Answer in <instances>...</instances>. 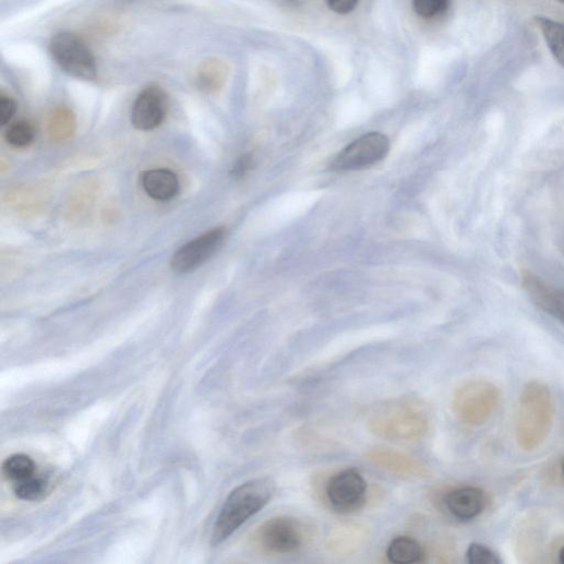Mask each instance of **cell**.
<instances>
[{"mask_svg":"<svg viewBox=\"0 0 564 564\" xmlns=\"http://www.w3.org/2000/svg\"><path fill=\"white\" fill-rule=\"evenodd\" d=\"M535 21L550 52L564 68V24L542 16L536 17Z\"/></svg>","mask_w":564,"mask_h":564,"instance_id":"obj_19","label":"cell"},{"mask_svg":"<svg viewBox=\"0 0 564 564\" xmlns=\"http://www.w3.org/2000/svg\"><path fill=\"white\" fill-rule=\"evenodd\" d=\"M17 111L16 101L7 95L0 96V125L9 124Z\"/></svg>","mask_w":564,"mask_h":564,"instance_id":"obj_25","label":"cell"},{"mask_svg":"<svg viewBox=\"0 0 564 564\" xmlns=\"http://www.w3.org/2000/svg\"><path fill=\"white\" fill-rule=\"evenodd\" d=\"M141 182L145 192L156 201H170L180 191L179 177L169 169L146 171L143 173Z\"/></svg>","mask_w":564,"mask_h":564,"instance_id":"obj_15","label":"cell"},{"mask_svg":"<svg viewBox=\"0 0 564 564\" xmlns=\"http://www.w3.org/2000/svg\"><path fill=\"white\" fill-rule=\"evenodd\" d=\"M451 0H412L413 10L423 20L441 17L448 10Z\"/></svg>","mask_w":564,"mask_h":564,"instance_id":"obj_23","label":"cell"},{"mask_svg":"<svg viewBox=\"0 0 564 564\" xmlns=\"http://www.w3.org/2000/svg\"><path fill=\"white\" fill-rule=\"evenodd\" d=\"M254 164V156L252 154H245L237 161L231 171V175L236 179H241L253 169Z\"/></svg>","mask_w":564,"mask_h":564,"instance_id":"obj_27","label":"cell"},{"mask_svg":"<svg viewBox=\"0 0 564 564\" xmlns=\"http://www.w3.org/2000/svg\"><path fill=\"white\" fill-rule=\"evenodd\" d=\"M369 429L388 440L415 442L428 434L430 417L421 401L398 399L381 407L372 415Z\"/></svg>","mask_w":564,"mask_h":564,"instance_id":"obj_3","label":"cell"},{"mask_svg":"<svg viewBox=\"0 0 564 564\" xmlns=\"http://www.w3.org/2000/svg\"><path fill=\"white\" fill-rule=\"evenodd\" d=\"M49 490V483L45 478L35 475L24 481L14 483V493L22 500L27 502H35L43 500Z\"/></svg>","mask_w":564,"mask_h":564,"instance_id":"obj_21","label":"cell"},{"mask_svg":"<svg viewBox=\"0 0 564 564\" xmlns=\"http://www.w3.org/2000/svg\"><path fill=\"white\" fill-rule=\"evenodd\" d=\"M554 419L552 394L543 383H528L519 398L516 437L525 451H533L548 437Z\"/></svg>","mask_w":564,"mask_h":564,"instance_id":"obj_2","label":"cell"},{"mask_svg":"<svg viewBox=\"0 0 564 564\" xmlns=\"http://www.w3.org/2000/svg\"><path fill=\"white\" fill-rule=\"evenodd\" d=\"M8 143L15 148H26L35 140V130L33 125L26 121L14 123L7 132Z\"/></svg>","mask_w":564,"mask_h":564,"instance_id":"obj_22","label":"cell"},{"mask_svg":"<svg viewBox=\"0 0 564 564\" xmlns=\"http://www.w3.org/2000/svg\"><path fill=\"white\" fill-rule=\"evenodd\" d=\"M521 284L537 307L564 325V290L545 283L531 273L523 275Z\"/></svg>","mask_w":564,"mask_h":564,"instance_id":"obj_12","label":"cell"},{"mask_svg":"<svg viewBox=\"0 0 564 564\" xmlns=\"http://www.w3.org/2000/svg\"><path fill=\"white\" fill-rule=\"evenodd\" d=\"M56 63L69 75L93 81L97 76V63L88 46L71 33L57 34L49 45Z\"/></svg>","mask_w":564,"mask_h":564,"instance_id":"obj_6","label":"cell"},{"mask_svg":"<svg viewBox=\"0 0 564 564\" xmlns=\"http://www.w3.org/2000/svg\"><path fill=\"white\" fill-rule=\"evenodd\" d=\"M311 538V529L292 517L265 521L253 536L254 547L267 555H290L301 551Z\"/></svg>","mask_w":564,"mask_h":564,"instance_id":"obj_5","label":"cell"},{"mask_svg":"<svg viewBox=\"0 0 564 564\" xmlns=\"http://www.w3.org/2000/svg\"><path fill=\"white\" fill-rule=\"evenodd\" d=\"M367 459L399 477L411 479H427L431 472L429 468L413 457L391 448H371L365 454Z\"/></svg>","mask_w":564,"mask_h":564,"instance_id":"obj_11","label":"cell"},{"mask_svg":"<svg viewBox=\"0 0 564 564\" xmlns=\"http://www.w3.org/2000/svg\"><path fill=\"white\" fill-rule=\"evenodd\" d=\"M443 502L446 511L461 521L478 518L488 505L485 492L477 487H464L449 491Z\"/></svg>","mask_w":564,"mask_h":564,"instance_id":"obj_14","label":"cell"},{"mask_svg":"<svg viewBox=\"0 0 564 564\" xmlns=\"http://www.w3.org/2000/svg\"><path fill=\"white\" fill-rule=\"evenodd\" d=\"M500 399L496 385L484 380H472L456 389L451 407L461 423L480 427L493 416Z\"/></svg>","mask_w":564,"mask_h":564,"instance_id":"obj_4","label":"cell"},{"mask_svg":"<svg viewBox=\"0 0 564 564\" xmlns=\"http://www.w3.org/2000/svg\"><path fill=\"white\" fill-rule=\"evenodd\" d=\"M391 149L388 139L381 133H369L351 143L331 164L336 172L369 169L383 161Z\"/></svg>","mask_w":564,"mask_h":564,"instance_id":"obj_8","label":"cell"},{"mask_svg":"<svg viewBox=\"0 0 564 564\" xmlns=\"http://www.w3.org/2000/svg\"><path fill=\"white\" fill-rule=\"evenodd\" d=\"M76 131V118L72 109L59 106L50 111L47 119V132L53 143L70 140Z\"/></svg>","mask_w":564,"mask_h":564,"instance_id":"obj_16","label":"cell"},{"mask_svg":"<svg viewBox=\"0 0 564 564\" xmlns=\"http://www.w3.org/2000/svg\"><path fill=\"white\" fill-rule=\"evenodd\" d=\"M37 473L35 461L26 455H14L8 458L3 464L4 477L14 482H21Z\"/></svg>","mask_w":564,"mask_h":564,"instance_id":"obj_20","label":"cell"},{"mask_svg":"<svg viewBox=\"0 0 564 564\" xmlns=\"http://www.w3.org/2000/svg\"><path fill=\"white\" fill-rule=\"evenodd\" d=\"M276 483L268 478L247 482L225 501L214 525L212 544L227 541L247 521L260 513L273 499Z\"/></svg>","mask_w":564,"mask_h":564,"instance_id":"obj_1","label":"cell"},{"mask_svg":"<svg viewBox=\"0 0 564 564\" xmlns=\"http://www.w3.org/2000/svg\"><path fill=\"white\" fill-rule=\"evenodd\" d=\"M467 562L470 564H502V559L488 545L482 543H471L466 554Z\"/></svg>","mask_w":564,"mask_h":564,"instance_id":"obj_24","label":"cell"},{"mask_svg":"<svg viewBox=\"0 0 564 564\" xmlns=\"http://www.w3.org/2000/svg\"><path fill=\"white\" fill-rule=\"evenodd\" d=\"M166 112V95L159 87L149 86L137 96L133 105L132 124L139 131H154L165 121Z\"/></svg>","mask_w":564,"mask_h":564,"instance_id":"obj_10","label":"cell"},{"mask_svg":"<svg viewBox=\"0 0 564 564\" xmlns=\"http://www.w3.org/2000/svg\"><path fill=\"white\" fill-rule=\"evenodd\" d=\"M331 509L337 514L350 515L364 508L368 501V483L356 469L334 475L325 488Z\"/></svg>","mask_w":564,"mask_h":564,"instance_id":"obj_7","label":"cell"},{"mask_svg":"<svg viewBox=\"0 0 564 564\" xmlns=\"http://www.w3.org/2000/svg\"><path fill=\"white\" fill-rule=\"evenodd\" d=\"M370 537L367 525L347 521L334 526L327 533L325 547L334 555L349 556L360 551Z\"/></svg>","mask_w":564,"mask_h":564,"instance_id":"obj_13","label":"cell"},{"mask_svg":"<svg viewBox=\"0 0 564 564\" xmlns=\"http://www.w3.org/2000/svg\"><path fill=\"white\" fill-rule=\"evenodd\" d=\"M360 0H326L329 10L338 15H348L359 5Z\"/></svg>","mask_w":564,"mask_h":564,"instance_id":"obj_26","label":"cell"},{"mask_svg":"<svg viewBox=\"0 0 564 564\" xmlns=\"http://www.w3.org/2000/svg\"><path fill=\"white\" fill-rule=\"evenodd\" d=\"M227 235V229L216 228L184 244L171 260L172 271L177 274L196 271L219 250Z\"/></svg>","mask_w":564,"mask_h":564,"instance_id":"obj_9","label":"cell"},{"mask_svg":"<svg viewBox=\"0 0 564 564\" xmlns=\"http://www.w3.org/2000/svg\"><path fill=\"white\" fill-rule=\"evenodd\" d=\"M560 475L564 481V456L562 457V459L560 461Z\"/></svg>","mask_w":564,"mask_h":564,"instance_id":"obj_29","label":"cell"},{"mask_svg":"<svg viewBox=\"0 0 564 564\" xmlns=\"http://www.w3.org/2000/svg\"><path fill=\"white\" fill-rule=\"evenodd\" d=\"M386 555L389 562L396 564L421 563L424 562L425 551L415 538L401 536L389 543Z\"/></svg>","mask_w":564,"mask_h":564,"instance_id":"obj_18","label":"cell"},{"mask_svg":"<svg viewBox=\"0 0 564 564\" xmlns=\"http://www.w3.org/2000/svg\"><path fill=\"white\" fill-rule=\"evenodd\" d=\"M557 2H560V3L564 4V0H557Z\"/></svg>","mask_w":564,"mask_h":564,"instance_id":"obj_30","label":"cell"},{"mask_svg":"<svg viewBox=\"0 0 564 564\" xmlns=\"http://www.w3.org/2000/svg\"><path fill=\"white\" fill-rule=\"evenodd\" d=\"M229 75L228 65L218 59H209L201 63L196 72V85L205 93L221 89Z\"/></svg>","mask_w":564,"mask_h":564,"instance_id":"obj_17","label":"cell"},{"mask_svg":"<svg viewBox=\"0 0 564 564\" xmlns=\"http://www.w3.org/2000/svg\"><path fill=\"white\" fill-rule=\"evenodd\" d=\"M559 562L564 564V545L559 551Z\"/></svg>","mask_w":564,"mask_h":564,"instance_id":"obj_28","label":"cell"}]
</instances>
